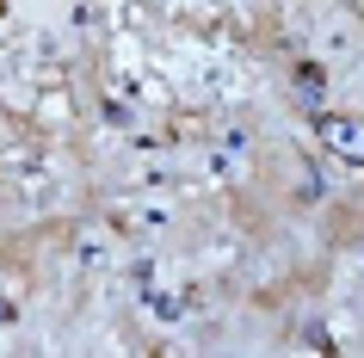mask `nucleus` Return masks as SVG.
Masks as SVG:
<instances>
[{
	"label": "nucleus",
	"instance_id": "obj_1",
	"mask_svg": "<svg viewBox=\"0 0 364 358\" xmlns=\"http://www.w3.org/2000/svg\"><path fill=\"white\" fill-rule=\"evenodd\" d=\"M321 142L333 154H346V161H358V167H364V124H352V117H327V124H321Z\"/></svg>",
	"mask_w": 364,
	"mask_h": 358
}]
</instances>
